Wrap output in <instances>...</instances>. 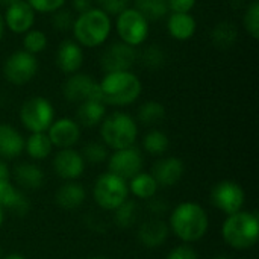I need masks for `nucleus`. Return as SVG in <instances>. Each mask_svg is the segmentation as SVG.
Listing matches in <instances>:
<instances>
[{
	"instance_id": "1",
	"label": "nucleus",
	"mask_w": 259,
	"mask_h": 259,
	"mask_svg": "<svg viewBox=\"0 0 259 259\" xmlns=\"http://www.w3.org/2000/svg\"><path fill=\"white\" fill-rule=\"evenodd\" d=\"M112 30V21L108 14L99 8H91L74 18L71 32L80 47H99L105 44Z\"/></svg>"
},
{
	"instance_id": "2",
	"label": "nucleus",
	"mask_w": 259,
	"mask_h": 259,
	"mask_svg": "<svg viewBox=\"0 0 259 259\" xmlns=\"http://www.w3.org/2000/svg\"><path fill=\"white\" fill-rule=\"evenodd\" d=\"M102 102L105 105L126 106L132 105L141 94L143 85L140 77L132 71L105 73L99 82Z\"/></svg>"
},
{
	"instance_id": "3",
	"label": "nucleus",
	"mask_w": 259,
	"mask_h": 259,
	"mask_svg": "<svg viewBox=\"0 0 259 259\" xmlns=\"http://www.w3.org/2000/svg\"><path fill=\"white\" fill-rule=\"evenodd\" d=\"M206 211L193 202L181 203L170 215V228L178 238L185 243H196L202 240L208 231Z\"/></svg>"
},
{
	"instance_id": "4",
	"label": "nucleus",
	"mask_w": 259,
	"mask_h": 259,
	"mask_svg": "<svg viewBox=\"0 0 259 259\" xmlns=\"http://www.w3.org/2000/svg\"><path fill=\"white\" fill-rule=\"evenodd\" d=\"M222 235L226 244L237 250L250 249L259 240L258 217L247 211H240L228 215L222 228Z\"/></svg>"
},
{
	"instance_id": "5",
	"label": "nucleus",
	"mask_w": 259,
	"mask_h": 259,
	"mask_svg": "<svg viewBox=\"0 0 259 259\" xmlns=\"http://www.w3.org/2000/svg\"><path fill=\"white\" fill-rule=\"evenodd\" d=\"M100 135L108 147L121 150L134 146L138 137V126L129 114L117 111L103 118Z\"/></svg>"
},
{
	"instance_id": "6",
	"label": "nucleus",
	"mask_w": 259,
	"mask_h": 259,
	"mask_svg": "<svg viewBox=\"0 0 259 259\" xmlns=\"http://www.w3.org/2000/svg\"><path fill=\"white\" fill-rule=\"evenodd\" d=\"M93 194H94L96 203L102 209L114 211L123 202L127 200L129 188H127V184L124 179L108 171L97 178V181L94 184Z\"/></svg>"
},
{
	"instance_id": "7",
	"label": "nucleus",
	"mask_w": 259,
	"mask_h": 259,
	"mask_svg": "<svg viewBox=\"0 0 259 259\" xmlns=\"http://www.w3.org/2000/svg\"><path fill=\"white\" fill-rule=\"evenodd\" d=\"M115 30L121 42L138 47L147 39L150 24L135 8H126L117 15Z\"/></svg>"
},
{
	"instance_id": "8",
	"label": "nucleus",
	"mask_w": 259,
	"mask_h": 259,
	"mask_svg": "<svg viewBox=\"0 0 259 259\" xmlns=\"http://www.w3.org/2000/svg\"><path fill=\"white\" fill-rule=\"evenodd\" d=\"M20 120L23 126L32 134L46 132L55 120V109L47 99L35 96L21 105Z\"/></svg>"
},
{
	"instance_id": "9",
	"label": "nucleus",
	"mask_w": 259,
	"mask_h": 259,
	"mask_svg": "<svg viewBox=\"0 0 259 259\" xmlns=\"http://www.w3.org/2000/svg\"><path fill=\"white\" fill-rule=\"evenodd\" d=\"M38 65L35 55L26 50H17L6 58L3 64V76L9 83L21 87L35 77Z\"/></svg>"
},
{
	"instance_id": "10",
	"label": "nucleus",
	"mask_w": 259,
	"mask_h": 259,
	"mask_svg": "<svg viewBox=\"0 0 259 259\" xmlns=\"http://www.w3.org/2000/svg\"><path fill=\"white\" fill-rule=\"evenodd\" d=\"M64 97L71 103H82L87 100H100V87L99 82L83 73H73L64 82L62 87Z\"/></svg>"
},
{
	"instance_id": "11",
	"label": "nucleus",
	"mask_w": 259,
	"mask_h": 259,
	"mask_svg": "<svg viewBox=\"0 0 259 259\" xmlns=\"http://www.w3.org/2000/svg\"><path fill=\"white\" fill-rule=\"evenodd\" d=\"M137 50L132 46H127L121 41L111 42L105 47L100 55V67L105 73L115 71H131L137 61Z\"/></svg>"
},
{
	"instance_id": "12",
	"label": "nucleus",
	"mask_w": 259,
	"mask_h": 259,
	"mask_svg": "<svg viewBox=\"0 0 259 259\" xmlns=\"http://www.w3.org/2000/svg\"><path fill=\"white\" fill-rule=\"evenodd\" d=\"M211 200L217 209H220L226 215H232L243 209L246 194L238 184L232 181H223L212 188Z\"/></svg>"
},
{
	"instance_id": "13",
	"label": "nucleus",
	"mask_w": 259,
	"mask_h": 259,
	"mask_svg": "<svg viewBox=\"0 0 259 259\" xmlns=\"http://www.w3.org/2000/svg\"><path fill=\"white\" fill-rule=\"evenodd\" d=\"M108 168H109V173H112L124 181H127V179L131 181L134 176L141 173L143 156H141L140 150L135 149L134 146L127 147V149L115 150L109 156Z\"/></svg>"
},
{
	"instance_id": "14",
	"label": "nucleus",
	"mask_w": 259,
	"mask_h": 259,
	"mask_svg": "<svg viewBox=\"0 0 259 259\" xmlns=\"http://www.w3.org/2000/svg\"><path fill=\"white\" fill-rule=\"evenodd\" d=\"M5 27L14 33H26L32 29L35 23V11L29 6L26 0L17 2L6 8L3 15Z\"/></svg>"
},
{
	"instance_id": "15",
	"label": "nucleus",
	"mask_w": 259,
	"mask_h": 259,
	"mask_svg": "<svg viewBox=\"0 0 259 259\" xmlns=\"http://www.w3.org/2000/svg\"><path fill=\"white\" fill-rule=\"evenodd\" d=\"M47 137L52 146L59 147V149H71L79 141L80 127L77 121L71 118L53 120V123L47 129Z\"/></svg>"
},
{
	"instance_id": "16",
	"label": "nucleus",
	"mask_w": 259,
	"mask_h": 259,
	"mask_svg": "<svg viewBox=\"0 0 259 259\" xmlns=\"http://www.w3.org/2000/svg\"><path fill=\"white\" fill-rule=\"evenodd\" d=\"M53 168L56 175L65 181H74L82 176L85 170V161L80 153L73 149H61L53 159Z\"/></svg>"
},
{
	"instance_id": "17",
	"label": "nucleus",
	"mask_w": 259,
	"mask_h": 259,
	"mask_svg": "<svg viewBox=\"0 0 259 259\" xmlns=\"http://www.w3.org/2000/svg\"><path fill=\"white\" fill-rule=\"evenodd\" d=\"M83 64V50L74 39H64L56 50V65L65 74L77 73Z\"/></svg>"
},
{
	"instance_id": "18",
	"label": "nucleus",
	"mask_w": 259,
	"mask_h": 259,
	"mask_svg": "<svg viewBox=\"0 0 259 259\" xmlns=\"http://www.w3.org/2000/svg\"><path fill=\"white\" fill-rule=\"evenodd\" d=\"M185 171V165L182 162V159L179 158H165L158 161L153 165V171L152 176L156 181L158 187H173L176 185L181 178L184 176Z\"/></svg>"
},
{
	"instance_id": "19",
	"label": "nucleus",
	"mask_w": 259,
	"mask_h": 259,
	"mask_svg": "<svg viewBox=\"0 0 259 259\" xmlns=\"http://www.w3.org/2000/svg\"><path fill=\"white\" fill-rule=\"evenodd\" d=\"M168 237V226L164 220L155 217L152 220H147L141 223L138 228V240L143 246L149 249H156L161 244L165 243Z\"/></svg>"
},
{
	"instance_id": "20",
	"label": "nucleus",
	"mask_w": 259,
	"mask_h": 259,
	"mask_svg": "<svg viewBox=\"0 0 259 259\" xmlns=\"http://www.w3.org/2000/svg\"><path fill=\"white\" fill-rule=\"evenodd\" d=\"M0 205L3 206V209H8L17 217L26 215L30 208V203L26 196L20 190H17L9 181L0 185Z\"/></svg>"
},
{
	"instance_id": "21",
	"label": "nucleus",
	"mask_w": 259,
	"mask_h": 259,
	"mask_svg": "<svg viewBox=\"0 0 259 259\" xmlns=\"http://www.w3.org/2000/svg\"><path fill=\"white\" fill-rule=\"evenodd\" d=\"M197 23L190 12H171L167 21V30L173 39L187 41L196 33Z\"/></svg>"
},
{
	"instance_id": "22",
	"label": "nucleus",
	"mask_w": 259,
	"mask_h": 259,
	"mask_svg": "<svg viewBox=\"0 0 259 259\" xmlns=\"http://www.w3.org/2000/svg\"><path fill=\"white\" fill-rule=\"evenodd\" d=\"M24 150V140L11 124L0 123V158L14 159Z\"/></svg>"
},
{
	"instance_id": "23",
	"label": "nucleus",
	"mask_w": 259,
	"mask_h": 259,
	"mask_svg": "<svg viewBox=\"0 0 259 259\" xmlns=\"http://www.w3.org/2000/svg\"><path fill=\"white\" fill-rule=\"evenodd\" d=\"M85 197H87V194H85V190L80 184L68 182V184H64L58 190L55 200L61 209L73 211V209H77L85 202Z\"/></svg>"
},
{
	"instance_id": "24",
	"label": "nucleus",
	"mask_w": 259,
	"mask_h": 259,
	"mask_svg": "<svg viewBox=\"0 0 259 259\" xmlns=\"http://www.w3.org/2000/svg\"><path fill=\"white\" fill-rule=\"evenodd\" d=\"M106 114V105L100 100H87L79 103L76 117L77 123L85 127H94L100 124Z\"/></svg>"
},
{
	"instance_id": "25",
	"label": "nucleus",
	"mask_w": 259,
	"mask_h": 259,
	"mask_svg": "<svg viewBox=\"0 0 259 259\" xmlns=\"http://www.w3.org/2000/svg\"><path fill=\"white\" fill-rule=\"evenodd\" d=\"M15 182L24 190H38L44 184V173L35 164H20L14 168Z\"/></svg>"
},
{
	"instance_id": "26",
	"label": "nucleus",
	"mask_w": 259,
	"mask_h": 259,
	"mask_svg": "<svg viewBox=\"0 0 259 259\" xmlns=\"http://www.w3.org/2000/svg\"><path fill=\"white\" fill-rule=\"evenodd\" d=\"M212 44L220 50H228L234 47L238 41V29L232 21H220L214 26L211 32Z\"/></svg>"
},
{
	"instance_id": "27",
	"label": "nucleus",
	"mask_w": 259,
	"mask_h": 259,
	"mask_svg": "<svg viewBox=\"0 0 259 259\" xmlns=\"http://www.w3.org/2000/svg\"><path fill=\"white\" fill-rule=\"evenodd\" d=\"M52 149H53V146H52L47 134H44V132L32 134L24 141V150L27 152V155L32 159H36V161L46 159L52 153Z\"/></svg>"
},
{
	"instance_id": "28",
	"label": "nucleus",
	"mask_w": 259,
	"mask_h": 259,
	"mask_svg": "<svg viewBox=\"0 0 259 259\" xmlns=\"http://www.w3.org/2000/svg\"><path fill=\"white\" fill-rule=\"evenodd\" d=\"M127 188L132 191V194L135 197L149 200V199L155 197V194L158 191V184H156V181L153 179L152 175L138 173L137 176H134L131 179V185H127Z\"/></svg>"
},
{
	"instance_id": "29",
	"label": "nucleus",
	"mask_w": 259,
	"mask_h": 259,
	"mask_svg": "<svg viewBox=\"0 0 259 259\" xmlns=\"http://www.w3.org/2000/svg\"><path fill=\"white\" fill-rule=\"evenodd\" d=\"M134 8L150 23L164 18L168 14L167 0H134Z\"/></svg>"
},
{
	"instance_id": "30",
	"label": "nucleus",
	"mask_w": 259,
	"mask_h": 259,
	"mask_svg": "<svg viewBox=\"0 0 259 259\" xmlns=\"http://www.w3.org/2000/svg\"><path fill=\"white\" fill-rule=\"evenodd\" d=\"M165 118V108L162 103L150 100L140 106L138 121L144 126H155Z\"/></svg>"
},
{
	"instance_id": "31",
	"label": "nucleus",
	"mask_w": 259,
	"mask_h": 259,
	"mask_svg": "<svg viewBox=\"0 0 259 259\" xmlns=\"http://www.w3.org/2000/svg\"><path fill=\"white\" fill-rule=\"evenodd\" d=\"M168 146H170V140L168 137L162 132V131H150L144 140H143V147L147 153L150 155H162L168 150Z\"/></svg>"
},
{
	"instance_id": "32",
	"label": "nucleus",
	"mask_w": 259,
	"mask_h": 259,
	"mask_svg": "<svg viewBox=\"0 0 259 259\" xmlns=\"http://www.w3.org/2000/svg\"><path fill=\"white\" fill-rule=\"evenodd\" d=\"M141 62L146 68H150V70H158L161 67L165 65V61H167V55L164 52V49L158 44H150L147 46L141 55Z\"/></svg>"
},
{
	"instance_id": "33",
	"label": "nucleus",
	"mask_w": 259,
	"mask_h": 259,
	"mask_svg": "<svg viewBox=\"0 0 259 259\" xmlns=\"http://www.w3.org/2000/svg\"><path fill=\"white\" fill-rule=\"evenodd\" d=\"M114 222L118 228H131L135 220H137V214H138V208L137 203L134 200H126L123 202L117 209H114Z\"/></svg>"
},
{
	"instance_id": "34",
	"label": "nucleus",
	"mask_w": 259,
	"mask_h": 259,
	"mask_svg": "<svg viewBox=\"0 0 259 259\" xmlns=\"http://www.w3.org/2000/svg\"><path fill=\"white\" fill-rule=\"evenodd\" d=\"M47 44H49L47 35L42 30H38V29H30L23 36V47H24L26 52H29L32 55L44 52Z\"/></svg>"
},
{
	"instance_id": "35",
	"label": "nucleus",
	"mask_w": 259,
	"mask_h": 259,
	"mask_svg": "<svg viewBox=\"0 0 259 259\" xmlns=\"http://www.w3.org/2000/svg\"><path fill=\"white\" fill-rule=\"evenodd\" d=\"M243 23H244V27L246 30L249 32V35L253 38V39H258L259 38V2L258 0H252L247 8H246V12H244V17H243Z\"/></svg>"
},
{
	"instance_id": "36",
	"label": "nucleus",
	"mask_w": 259,
	"mask_h": 259,
	"mask_svg": "<svg viewBox=\"0 0 259 259\" xmlns=\"http://www.w3.org/2000/svg\"><path fill=\"white\" fill-rule=\"evenodd\" d=\"M74 15L70 9L61 8L52 14V27L58 32H68L73 27L74 23Z\"/></svg>"
},
{
	"instance_id": "37",
	"label": "nucleus",
	"mask_w": 259,
	"mask_h": 259,
	"mask_svg": "<svg viewBox=\"0 0 259 259\" xmlns=\"http://www.w3.org/2000/svg\"><path fill=\"white\" fill-rule=\"evenodd\" d=\"M82 158L85 162H90L93 165L103 162L108 158V150L106 146L100 144V143H90L83 147V153Z\"/></svg>"
},
{
	"instance_id": "38",
	"label": "nucleus",
	"mask_w": 259,
	"mask_h": 259,
	"mask_svg": "<svg viewBox=\"0 0 259 259\" xmlns=\"http://www.w3.org/2000/svg\"><path fill=\"white\" fill-rule=\"evenodd\" d=\"M35 12L53 14L55 11L64 8L67 0H26Z\"/></svg>"
},
{
	"instance_id": "39",
	"label": "nucleus",
	"mask_w": 259,
	"mask_h": 259,
	"mask_svg": "<svg viewBox=\"0 0 259 259\" xmlns=\"http://www.w3.org/2000/svg\"><path fill=\"white\" fill-rule=\"evenodd\" d=\"M97 3V8L102 9L105 14L111 15H118L123 12L126 8H129V0H94Z\"/></svg>"
},
{
	"instance_id": "40",
	"label": "nucleus",
	"mask_w": 259,
	"mask_h": 259,
	"mask_svg": "<svg viewBox=\"0 0 259 259\" xmlns=\"http://www.w3.org/2000/svg\"><path fill=\"white\" fill-rule=\"evenodd\" d=\"M165 259H199V256L196 250L191 249L190 246H179L173 249Z\"/></svg>"
},
{
	"instance_id": "41",
	"label": "nucleus",
	"mask_w": 259,
	"mask_h": 259,
	"mask_svg": "<svg viewBox=\"0 0 259 259\" xmlns=\"http://www.w3.org/2000/svg\"><path fill=\"white\" fill-rule=\"evenodd\" d=\"M197 0H167L168 11L171 12H190L196 6Z\"/></svg>"
},
{
	"instance_id": "42",
	"label": "nucleus",
	"mask_w": 259,
	"mask_h": 259,
	"mask_svg": "<svg viewBox=\"0 0 259 259\" xmlns=\"http://www.w3.org/2000/svg\"><path fill=\"white\" fill-rule=\"evenodd\" d=\"M147 209H149V212L155 214V215L159 219V215H162V214L168 209V203L164 202V200L159 199V197H152V199H149Z\"/></svg>"
},
{
	"instance_id": "43",
	"label": "nucleus",
	"mask_w": 259,
	"mask_h": 259,
	"mask_svg": "<svg viewBox=\"0 0 259 259\" xmlns=\"http://www.w3.org/2000/svg\"><path fill=\"white\" fill-rule=\"evenodd\" d=\"M93 2L94 0H71V8H73L74 12L82 14V12L93 8Z\"/></svg>"
},
{
	"instance_id": "44",
	"label": "nucleus",
	"mask_w": 259,
	"mask_h": 259,
	"mask_svg": "<svg viewBox=\"0 0 259 259\" xmlns=\"http://www.w3.org/2000/svg\"><path fill=\"white\" fill-rule=\"evenodd\" d=\"M6 181H9V170L6 167V164L3 161H0V185Z\"/></svg>"
},
{
	"instance_id": "45",
	"label": "nucleus",
	"mask_w": 259,
	"mask_h": 259,
	"mask_svg": "<svg viewBox=\"0 0 259 259\" xmlns=\"http://www.w3.org/2000/svg\"><path fill=\"white\" fill-rule=\"evenodd\" d=\"M17 2H21V0H0V5L5 6V8H8V6L14 5V3H17Z\"/></svg>"
},
{
	"instance_id": "46",
	"label": "nucleus",
	"mask_w": 259,
	"mask_h": 259,
	"mask_svg": "<svg viewBox=\"0 0 259 259\" xmlns=\"http://www.w3.org/2000/svg\"><path fill=\"white\" fill-rule=\"evenodd\" d=\"M5 35V21H3V15L0 14V39L3 38Z\"/></svg>"
},
{
	"instance_id": "47",
	"label": "nucleus",
	"mask_w": 259,
	"mask_h": 259,
	"mask_svg": "<svg viewBox=\"0 0 259 259\" xmlns=\"http://www.w3.org/2000/svg\"><path fill=\"white\" fill-rule=\"evenodd\" d=\"M3 259H26L23 255H18V253H11V255H8V256H5Z\"/></svg>"
},
{
	"instance_id": "48",
	"label": "nucleus",
	"mask_w": 259,
	"mask_h": 259,
	"mask_svg": "<svg viewBox=\"0 0 259 259\" xmlns=\"http://www.w3.org/2000/svg\"><path fill=\"white\" fill-rule=\"evenodd\" d=\"M3 220H5V209H3V206L0 205V228H2V225H3Z\"/></svg>"
},
{
	"instance_id": "49",
	"label": "nucleus",
	"mask_w": 259,
	"mask_h": 259,
	"mask_svg": "<svg viewBox=\"0 0 259 259\" xmlns=\"http://www.w3.org/2000/svg\"><path fill=\"white\" fill-rule=\"evenodd\" d=\"M90 259H108V258H103V256H94V258H90Z\"/></svg>"
},
{
	"instance_id": "50",
	"label": "nucleus",
	"mask_w": 259,
	"mask_h": 259,
	"mask_svg": "<svg viewBox=\"0 0 259 259\" xmlns=\"http://www.w3.org/2000/svg\"><path fill=\"white\" fill-rule=\"evenodd\" d=\"M214 259H229V258H226V256H217V258H214Z\"/></svg>"
},
{
	"instance_id": "51",
	"label": "nucleus",
	"mask_w": 259,
	"mask_h": 259,
	"mask_svg": "<svg viewBox=\"0 0 259 259\" xmlns=\"http://www.w3.org/2000/svg\"><path fill=\"white\" fill-rule=\"evenodd\" d=\"M0 258H2V249H0Z\"/></svg>"
}]
</instances>
